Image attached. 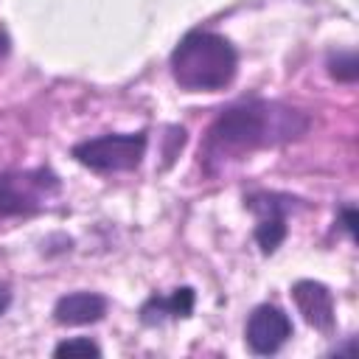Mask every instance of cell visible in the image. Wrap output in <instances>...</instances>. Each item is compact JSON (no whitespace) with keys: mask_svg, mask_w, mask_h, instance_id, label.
<instances>
[{"mask_svg":"<svg viewBox=\"0 0 359 359\" xmlns=\"http://www.w3.org/2000/svg\"><path fill=\"white\" fill-rule=\"evenodd\" d=\"M107 309H109V300L104 294L79 289V292H67L56 300L53 320L59 325H93V323L104 320Z\"/></svg>","mask_w":359,"mask_h":359,"instance_id":"obj_8","label":"cell"},{"mask_svg":"<svg viewBox=\"0 0 359 359\" xmlns=\"http://www.w3.org/2000/svg\"><path fill=\"white\" fill-rule=\"evenodd\" d=\"M244 202H247V208L258 216L255 241H258L261 252H264V255H272V252L283 244V238H286V233H289L286 219H289L292 208H294L300 199H294V196H289V194L258 191V194H250Z\"/></svg>","mask_w":359,"mask_h":359,"instance_id":"obj_5","label":"cell"},{"mask_svg":"<svg viewBox=\"0 0 359 359\" xmlns=\"http://www.w3.org/2000/svg\"><path fill=\"white\" fill-rule=\"evenodd\" d=\"M149 137L146 132H123V135H101L81 140L70 149L73 160L98 174L135 171L146 157Z\"/></svg>","mask_w":359,"mask_h":359,"instance_id":"obj_4","label":"cell"},{"mask_svg":"<svg viewBox=\"0 0 359 359\" xmlns=\"http://www.w3.org/2000/svg\"><path fill=\"white\" fill-rule=\"evenodd\" d=\"M194 300H196V294L191 286H180L171 294H151L140 306V323L163 325L165 320H185L194 311Z\"/></svg>","mask_w":359,"mask_h":359,"instance_id":"obj_9","label":"cell"},{"mask_svg":"<svg viewBox=\"0 0 359 359\" xmlns=\"http://www.w3.org/2000/svg\"><path fill=\"white\" fill-rule=\"evenodd\" d=\"M292 300L311 328H317L323 334L334 331V294L325 283L311 280V278L294 280L292 283Z\"/></svg>","mask_w":359,"mask_h":359,"instance_id":"obj_7","label":"cell"},{"mask_svg":"<svg viewBox=\"0 0 359 359\" xmlns=\"http://www.w3.org/2000/svg\"><path fill=\"white\" fill-rule=\"evenodd\" d=\"M8 306H11V286L0 280V317L8 311Z\"/></svg>","mask_w":359,"mask_h":359,"instance_id":"obj_13","label":"cell"},{"mask_svg":"<svg viewBox=\"0 0 359 359\" xmlns=\"http://www.w3.org/2000/svg\"><path fill=\"white\" fill-rule=\"evenodd\" d=\"M339 219H342L345 233L353 238V227H356V210H353V208H342V210H339Z\"/></svg>","mask_w":359,"mask_h":359,"instance_id":"obj_12","label":"cell"},{"mask_svg":"<svg viewBox=\"0 0 359 359\" xmlns=\"http://www.w3.org/2000/svg\"><path fill=\"white\" fill-rule=\"evenodd\" d=\"M62 191L59 177L39 165V168H14L0 174V219L8 216H34L48 208Z\"/></svg>","mask_w":359,"mask_h":359,"instance_id":"obj_3","label":"cell"},{"mask_svg":"<svg viewBox=\"0 0 359 359\" xmlns=\"http://www.w3.org/2000/svg\"><path fill=\"white\" fill-rule=\"evenodd\" d=\"M309 132V115L297 107L266 98H244L216 115L205 140L202 160L213 171L224 163L241 160L258 149H272L297 140Z\"/></svg>","mask_w":359,"mask_h":359,"instance_id":"obj_1","label":"cell"},{"mask_svg":"<svg viewBox=\"0 0 359 359\" xmlns=\"http://www.w3.org/2000/svg\"><path fill=\"white\" fill-rule=\"evenodd\" d=\"M53 356H101V348L90 337H73V339L59 342L53 348Z\"/></svg>","mask_w":359,"mask_h":359,"instance_id":"obj_11","label":"cell"},{"mask_svg":"<svg viewBox=\"0 0 359 359\" xmlns=\"http://www.w3.org/2000/svg\"><path fill=\"white\" fill-rule=\"evenodd\" d=\"M292 320L283 309L272 306V303H261L250 311L247 317V325H244V339H247V348L258 356H272L278 353L289 337H292Z\"/></svg>","mask_w":359,"mask_h":359,"instance_id":"obj_6","label":"cell"},{"mask_svg":"<svg viewBox=\"0 0 359 359\" xmlns=\"http://www.w3.org/2000/svg\"><path fill=\"white\" fill-rule=\"evenodd\" d=\"M328 73L337 79V81H356L359 76V62H356V53L353 50H345V53H334L328 59Z\"/></svg>","mask_w":359,"mask_h":359,"instance_id":"obj_10","label":"cell"},{"mask_svg":"<svg viewBox=\"0 0 359 359\" xmlns=\"http://www.w3.org/2000/svg\"><path fill=\"white\" fill-rule=\"evenodd\" d=\"M171 76L188 93H219L233 84L238 73V53L233 42L216 31L191 28L171 50Z\"/></svg>","mask_w":359,"mask_h":359,"instance_id":"obj_2","label":"cell"}]
</instances>
